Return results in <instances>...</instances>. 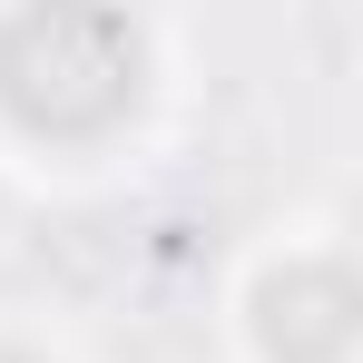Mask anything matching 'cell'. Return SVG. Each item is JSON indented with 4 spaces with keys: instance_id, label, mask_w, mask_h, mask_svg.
Here are the masks:
<instances>
[{
    "instance_id": "6da1fadb",
    "label": "cell",
    "mask_w": 363,
    "mask_h": 363,
    "mask_svg": "<svg viewBox=\"0 0 363 363\" xmlns=\"http://www.w3.org/2000/svg\"><path fill=\"white\" fill-rule=\"evenodd\" d=\"M138 69L128 10H20L0 30V108L30 138H99L138 108Z\"/></svg>"
},
{
    "instance_id": "7a4b0ae2",
    "label": "cell",
    "mask_w": 363,
    "mask_h": 363,
    "mask_svg": "<svg viewBox=\"0 0 363 363\" xmlns=\"http://www.w3.org/2000/svg\"><path fill=\"white\" fill-rule=\"evenodd\" d=\"M354 324H363V295L344 265H285L255 295V344L275 363H344Z\"/></svg>"
},
{
    "instance_id": "3957f363",
    "label": "cell",
    "mask_w": 363,
    "mask_h": 363,
    "mask_svg": "<svg viewBox=\"0 0 363 363\" xmlns=\"http://www.w3.org/2000/svg\"><path fill=\"white\" fill-rule=\"evenodd\" d=\"M0 363H40V354H0Z\"/></svg>"
}]
</instances>
